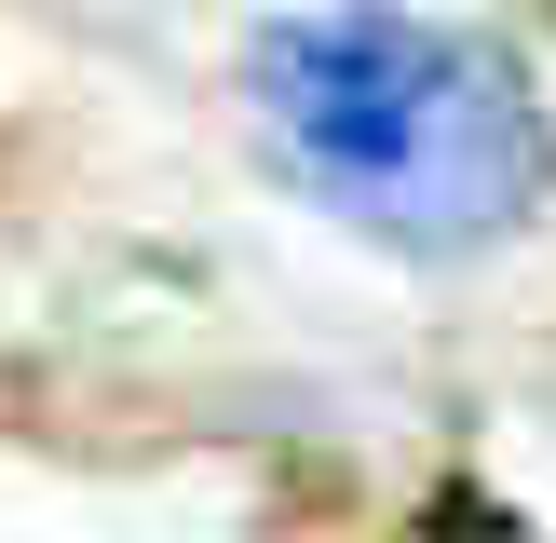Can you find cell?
Listing matches in <instances>:
<instances>
[{"instance_id":"obj_2","label":"cell","mask_w":556,"mask_h":543,"mask_svg":"<svg viewBox=\"0 0 556 543\" xmlns=\"http://www.w3.org/2000/svg\"><path fill=\"white\" fill-rule=\"evenodd\" d=\"M407 543H543L516 503H489V489H434L421 516H407Z\"/></svg>"},{"instance_id":"obj_1","label":"cell","mask_w":556,"mask_h":543,"mask_svg":"<svg viewBox=\"0 0 556 543\" xmlns=\"http://www.w3.org/2000/svg\"><path fill=\"white\" fill-rule=\"evenodd\" d=\"M244 81H258L286 177L326 217H353L367 244H407V258L503 244L556 177V136L516 81V54L476 41V27H434V14H380V0L286 14V27H258Z\"/></svg>"}]
</instances>
